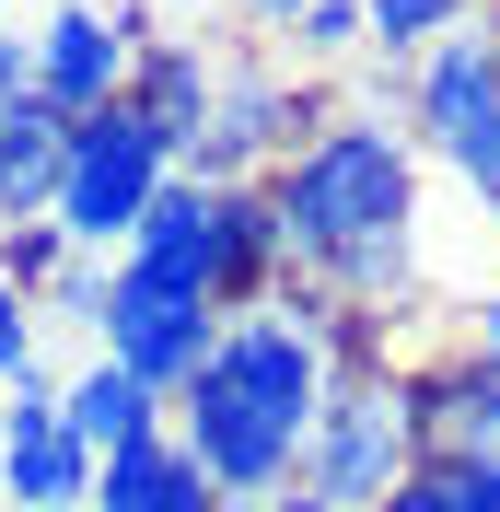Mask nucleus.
<instances>
[{
	"instance_id": "1",
	"label": "nucleus",
	"mask_w": 500,
	"mask_h": 512,
	"mask_svg": "<svg viewBox=\"0 0 500 512\" xmlns=\"http://www.w3.org/2000/svg\"><path fill=\"white\" fill-rule=\"evenodd\" d=\"M256 187H268V222H280V256H291L303 291H326V303H349V315H373V326L407 315L431 175H419V140L384 105H338Z\"/></svg>"
},
{
	"instance_id": "2",
	"label": "nucleus",
	"mask_w": 500,
	"mask_h": 512,
	"mask_svg": "<svg viewBox=\"0 0 500 512\" xmlns=\"http://www.w3.org/2000/svg\"><path fill=\"white\" fill-rule=\"evenodd\" d=\"M314 396H326V338L291 315H233L221 350L175 384V443L198 454V478L221 489V512H268L303 466Z\"/></svg>"
},
{
	"instance_id": "3",
	"label": "nucleus",
	"mask_w": 500,
	"mask_h": 512,
	"mask_svg": "<svg viewBox=\"0 0 500 512\" xmlns=\"http://www.w3.org/2000/svg\"><path fill=\"white\" fill-rule=\"evenodd\" d=\"M407 466H419V396H407V361H326V396H314V431H303V466H291V489H314V501H349L373 512L407 489Z\"/></svg>"
},
{
	"instance_id": "4",
	"label": "nucleus",
	"mask_w": 500,
	"mask_h": 512,
	"mask_svg": "<svg viewBox=\"0 0 500 512\" xmlns=\"http://www.w3.org/2000/svg\"><path fill=\"white\" fill-rule=\"evenodd\" d=\"M396 105H407L419 163H442V175L500 222V12H466V24L396 82Z\"/></svg>"
},
{
	"instance_id": "5",
	"label": "nucleus",
	"mask_w": 500,
	"mask_h": 512,
	"mask_svg": "<svg viewBox=\"0 0 500 512\" xmlns=\"http://www.w3.org/2000/svg\"><path fill=\"white\" fill-rule=\"evenodd\" d=\"M163 175H175V140H163L152 117L105 105V117H82V128H70L59 210H47V222H59L82 256H128V233H140V210L163 198Z\"/></svg>"
},
{
	"instance_id": "6",
	"label": "nucleus",
	"mask_w": 500,
	"mask_h": 512,
	"mask_svg": "<svg viewBox=\"0 0 500 512\" xmlns=\"http://www.w3.org/2000/svg\"><path fill=\"white\" fill-rule=\"evenodd\" d=\"M314 128H326V82H303V70H280V59H221L210 128L187 140L175 175H198V187H256V175H268L291 140H314Z\"/></svg>"
},
{
	"instance_id": "7",
	"label": "nucleus",
	"mask_w": 500,
	"mask_h": 512,
	"mask_svg": "<svg viewBox=\"0 0 500 512\" xmlns=\"http://www.w3.org/2000/svg\"><path fill=\"white\" fill-rule=\"evenodd\" d=\"M221 303L210 291H187V280H152V268H128V256H105V361H117V373H140L152 384V396H175V384L198 373V361L221 350Z\"/></svg>"
},
{
	"instance_id": "8",
	"label": "nucleus",
	"mask_w": 500,
	"mask_h": 512,
	"mask_svg": "<svg viewBox=\"0 0 500 512\" xmlns=\"http://www.w3.org/2000/svg\"><path fill=\"white\" fill-rule=\"evenodd\" d=\"M140 12H94V0H59V12H47V24L24 35L35 47V105H47V117H105V105L128 94V59H140Z\"/></svg>"
},
{
	"instance_id": "9",
	"label": "nucleus",
	"mask_w": 500,
	"mask_h": 512,
	"mask_svg": "<svg viewBox=\"0 0 500 512\" xmlns=\"http://www.w3.org/2000/svg\"><path fill=\"white\" fill-rule=\"evenodd\" d=\"M94 501V454L59 431V373L35 361L0 384V512H82Z\"/></svg>"
},
{
	"instance_id": "10",
	"label": "nucleus",
	"mask_w": 500,
	"mask_h": 512,
	"mask_svg": "<svg viewBox=\"0 0 500 512\" xmlns=\"http://www.w3.org/2000/svg\"><path fill=\"white\" fill-rule=\"evenodd\" d=\"M419 396V454H500V361L477 338L454 350H396Z\"/></svg>"
},
{
	"instance_id": "11",
	"label": "nucleus",
	"mask_w": 500,
	"mask_h": 512,
	"mask_svg": "<svg viewBox=\"0 0 500 512\" xmlns=\"http://www.w3.org/2000/svg\"><path fill=\"white\" fill-rule=\"evenodd\" d=\"M291 280L280 222H268V187H210V303L221 315H268Z\"/></svg>"
},
{
	"instance_id": "12",
	"label": "nucleus",
	"mask_w": 500,
	"mask_h": 512,
	"mask_svg": "<svg viewBox=\"0 0 500 512\" xmlns=\"http://www.w3.org/2000/svg\"><path fill=\"white\" fill-rule=\"evenodd\" d=\"M59 431H70V443H82V454L105 466V454H140V443H163V431H175V396H152L140 373H117V361L94 350L82 373L59 384Z\"/></svg>"
},
{
	"instance_id": "13",
	"label": "nucleus",
	"mask_w": 500,
	"mask_h": 512,
	"mask_svg": "<svg viewBox=\"0 0 500 512\" xmlns=\"http://www.w3.org/2000/svg\"><path fill=\"white\" fill-rule=\"evenodd\" d=\"M210 94H221V59L198 47V35H140V59H128V117H152L163 140H175V163H187V140L210 128Z\"/></svg>"
},
{
	"instance_id": "14",
	"label": "nucleus",
	"mask_w": 500,
	"mask_h": 512,
	"mask_svg": "<svg viewBox=\"0 0 500 512\" xmlns=\"http://www.w3.org/2000/svg\"><path fill=\"white\" fill-rule=\"evenodd\" d=\"M59 163H70V117H47L35 94H0V222H47Z\"/></svg>"
},
{
	"instance_id": "15",
	"label": "nucleus",
	"mask_w": 500,
	"mask_h": 512,
	"mask_svg": "<svg viewBox=\"0 0 500 512\" xmlns=\"http://www.w3.org/2000/svg\"><path fill=\"white\" fill-rule=\"evenodd\" d=\"M82 512H221V489L198 478V454L163 431V443H140V454H105Z\"/></svg>"
},
{
	"instance_id": "16",
	"label": "nucleus",
	"mask_w": 500,
	"mask_h": 512,
	"mask_svg": "<svg viewBox=\"0 0 500 512\" xmlns=\"http://www.w3.org/2000/svg\"><path fill=\"white\" fill-rule=\"evenodd\" d=\"M128 268L210 291V187H198V175H163V198L140 210V233H128Z\"/></svg>"
},
{
	"instance_id": "17",
	"label": "nucleus",
	"mask_w": 500,
	"mask_h": 512,
	"mask_svg": "<svg viewBox=\"0 0 500 512\" xmlns=\"http://www.w3.org/2000/svg\"><path fill=\"white\" fill-rule=\"evenodd\" d=\"M361 24H373V59L407 82V70H419V59L442 47V35L466 24V0H361Z\"/></svg>"
},
{
	"instance_id": "18",
	"label": "nucleus",
	"mask_w": 500,
	"mask_h": 512,
	"mask_svg": "<svg viewBox=\"0 0 500 512\" xmlns=\"http://www.w3.org/2000/svg\"><path fill=\"white\" fill-rule=\"evenodd\" d=\"M291 70H338V59H361L373 47V24H361V0H314V12H291Z\"/></svg>"
},
{
	"instance_id": "19",
	"label": "nucleus",
	"mask_w": 500,
	"mask_h": 512,
	"mask_svg": "<svg viewBox=\"0 0 500 512\" xmlns=\"http://www.w3.org/2000/svg\"><path fill=\"white\" fill-rule=\"evenodd\" d=\"M70 256H82V245H70L59 222H0V280L24 291V303H47V280H59Z\"/></svg>"
},
{
	"instance_id": "20",
	"label": "nucleus",
	"mask_w": 500,
	"mask_h": 512,
	"mask_svg": "<svg viewBox=\"0 0 500 512\" xmlns=\"http://www.w3.org/2000/svg\"><path fill=\"white\" fill-rule=\"evenodd\" d=\"M35 326H105V256H70L35 303Z\"/></svg>"
},
{
	"instance_id": "21",
	"label": "nucleus",
	"mask_w": 500,
	"mask_h": 512,
	"mask_svg": "<svg viewBox=\"0 0 500 512\" xmlns=\"http://www.w3.org/2000/svg\"><path fill=\"white\" fill-rule=\"evenodd\" d=\"M35 361H47V326H35V303L12 280H0V384H24Z\"/></svg>"
},
{
	"instance_id": "22",
	"label": "nucleus",
	"mask_w": 500,
	"mask_h": 512,
	"mask_svg": "<svg viewBox=\"0 0 500 512\" xmlns=\"http://www.w3.org/2000/svg\"><path fill=\"white\" fill-rule=\"evenodd\" d=\"M466 338H477V350H489V361H500V280H489V291H477V326H466Z\"/></svg>"
},
{
	"instance_id": "23",
	"label": "nucleus",
	"mask_w": 500,
	"mask_h": 512,
	"mask_svg": "<svg viewBox=\"0 0 500 512\" xmlns=\"http://www.w3.org/2000/svg\"><path fill=\"white\" fill-rule=\"evenodd\" d=\"M268 512H349V501H314V489H280Z\"/></svg>"
},
{
	"instance_id": "24",
	"label": "nucleus",
	"mask_w": 500,
	"mask_h": 512,
	"mask_svg": "<svg viewBox=\"0 0 500 512\" xmlns=\"http://www.w3.org/2000/svg\"><path fill=\"white\" fill-rule=\"evenodd\" d=\"M245 12H256V24H291V12H314V0H245Z\"/></svg>"
},
{
	"instance_id": "25",
	"label": "nucleus",
	"mask_w": 500,
	"mask_h": 512,
	"mask_svg": "<svg viewBox=\"0 0 500 512\" xmlns=\"http://www.w3.org/2000/svg\"><path fill=\"white\" fill-rule=\"evenodd\" d=\"M466 12H500V0H466Z\"/></svg>"
},
{
	"instance_id": "26",
	"label": "nucleus",
	"mask_w": 500,
	"mask_h": 512,
	"mask_svg": "<svg viewBox=\"0 0 500 512\" xmlns=\"http://www.w3.org/2000/svg\"><path fill=\"white\" fill-rule=\"evenodd\" d=\"M0 12H12V0H0Z\"/></svg>"
}]
</instances>
